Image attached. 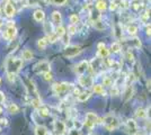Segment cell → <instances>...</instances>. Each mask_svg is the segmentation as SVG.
I'll use <instances>...</instances> for the list:
<instances>
[{"label":"cell","mask_w":151,"mask_h":135,"mask_svg":"<svg viewBox=\"0 0 151 135\" xmlns=\"http://www.w3.org/2000/svg\"><path fill=\"white\" fill-rule=\"evenodd\" d=\"M89 68V62L88 61H86V60H83V61H81V62H79L78 64L76 65V73H78V74H83L85 72H86V70Z\"/></svg>","instance_id":"obj_7"},{"label":"cell","mask_w":151,"mask_h":135,"mask_svg":"<svg viewBox=\"0 0 151 135\" xmlns=\"http://www.w3.org/2000/svg\"><path fill=\"white\" fill-rule=\"evenodd\" d=\"M79 84L82 86V87H90V86H93V79H91V77H89V76H83V74H81L79 77Z\"/></svg>","instance_id":"obj_10"},{"label":"cell","mask_w":151,"mask_h":135,"mask_svg":"<svg viewBox=\"0 0 151 135\" xmlns=\"http://www.w3.org/2000/svg\"><path fill=\"white\" fill-rule=\"evenodd\" d=\"M54 5H57V6H62V5H64L65 2H67V0H51Z\"/></svg>","instance_id":"obj_37"},{"label":"cell","mask_w":151,"mask_h":135,"mask_svg":"<svg viewBox=\"0 0 151 135\" xmlns=\"http://www.w3.org/2000/svg\"><path fill=\"white\" fill-rule=\"evenodd\" d=\"M35 71L37 73H45V72H50L51 71V65L47 61H40L37 64L35 65Z\"/></svg>","instance_id":"obj_5"},{"label":"cell","mask_w":151,"mask_h":135,"mask_svg":"<svg viewBox=\"0 0 151 135\" xmlns=\"http://www.w3.org/2000/svg\"><path fill=\"white\" fill-rule=\"evenodd\" d=\"M126 58H127V60H129L131 63H133V62H134V55H133L131 52H127V54H126Z\"/></svg>","instance_id":"obj_39"},{"label":"cell","mask_w":151,"mask_h":135,"mask_svg":"<svg viewBox=\"0 0 151 135\" xmlns=\"http://www.w3.org/2000/svg\"><path fill=\"white\" fill-rule=\"evenodd\" d=\"M127 129H129L130 133L132 135L137 134V124H135V122H134L133 119L127 121Z\"/></svg>","instance_id":"obj_18"},{"label":"cell","mask_w":151,"mask_h":135,"mask_svg":"<svg viewBox=\"0 0 151 135\" xmlns=\"http://www.w3.org/2000/svg\"><path fill=\"white\" fill-rule=\"evenodd\" d=\"M69 135H80V132H79V129H72V131H70Z\"/></svg>","instance_id":"obj_42"},{"label":"cell","mask_w":151,"mask_h":135,"mask_svg":"<svg viewBox=\"0 0 151 135\" xmlns=\"http://www.w3.org/2000/svg\"><path fill=\"white\" fill-rule=\"evenodd\" d=\"M80 53H81V47L80 46H78V45H69V46L65 47V50L63 52V55L65 58L71 59L79 55Z\"/></svg>","instance_id":"obj_3"},{"label":"cell","mask_w":151,"mask_h":135,"mask_svg":"<svg viewBox=\"0 0 151 135\" xmlns=\"http://www.w3.org/2000/svg\"><path fill=\"white\" fill-rule=\"evenodd\" d=\"M103 125L107 131H113V129H117L120 122H119V118L114 115H106L103 118Z\"/></svg>","instance_id":"obj_2"},{"label":"cell","mask_w":151,"mask_h":135,"mask_svg":"<svg viewBox=\"0 0 151 135\" xmlns=\"http://www.w3.org/2000/svg\"><path fill=\"white\" fill-rule=\"evenodd\" d=\"M94 27L95 29H97V31H103L104 28H105V25H104V23L101 21V20H95L94 21Z\"/></svg>","instance_id":"obj_30"},{"label":"cell","mask_w":151,"mask_h":135,"mask_svg":"<svg viewBox=\"0 0 151 135\" xmlns=\"http://www.w3.org/2000/svg\"><path fill=\"white\" fill-rule=\"evenodd\" d=\"M49 44V41H47V37H42L37 41V47L40 51H43L46 49V46Z\"/></svg>","instance_id":"obj_15"},{"label":"cell","mask_w":151,"mask_h":135,"mask_svg":"<svg viewBox=\"0 0 151 135\" xmlns=\"http://www.w3.org/2000/svg\"><path fill=\"white\" fill-rule=\"evenodd\" d=\"M135 116L139 117V118H145V117H147V113H145V108H142V107L138 108V109L135 110Z\"/></svg>","instance_id":"obj_28"},{"label":"cell","mask_w":151,"mask_h":135,"mask_svg":"<svg viewBox=\"0 0 151 135\" xmlns=\"http://www.w3.org/2000/svg\"><path fill=\"white\" fill-rule=\"evenodd\" d=\"M129 0H121V7L123 8V9H126V8H129Z\"/></svg>","instance_id":"obj_38"},{"label":"cell","mask_w":151,"mask_h":135,"mask_svg":"<svg viewBox=\"0 0 151 135\" xmlns=\"http://www.w3.org/2000/svg\"><path fill=\"white\" fill-rule=\"evenodd\" d=\"M134 135H141V134H139V133H137V134H134Z\"/></svg>","instance_id":"obj_49"},{"label":"cell","mask_w":151,"mask_h":135,"mask_svg":"<svg viewBox=\"0 0 151 135\" xmlns=\"http://www.w3.org/2000/svg\"><path fill=\"white\" fill-rule=\"evenodd\" d=\"M4 101H5V95H4V92L0 91V104H2Z\"/></svg>","instance_id":"obj_44"},{"label":"cell","mask_w":151,"mask_h":135,"mask_svg":"<svg viewBox=\"0 0 151 135\" xmlns=\"http://www.w3.org/2000/svg\"><path fill=\"white\" fill-rule=\"evenodd\" d=\"M133 92H134L133 87H132V86H129V87L125 89V91H124V99H125V100L131 99V97L133 96Z\"/></svg>","instance_id":"obj_19"},{"label":"cell","mask_w":151,"mask_h":135,"mask_svg":"<svg viewBox=\"0 0 151 135\" xmlns=\"http://www.w3.org/2000/svg\"><path fill=\"white\" fill-rule=\"evenodd\" d=\"M1 113H2V108H0V114H1Z\"/></svg>","instance_id":"obj_48"},{"label":"cell","mask_w":151,"mask_h":135,"mask_svg":"<svg viewBox=\"0 0 151 135\" xmlns=\"http://www.w3.org/2000/svg\"><path fill=\"white\" fill-rule=\"evenodd\" d=\"M98 55L101 56V58H107L108 55H109V50H107L106 47L104 46V47H101L98 50Z\"/></svg>","instance_id":"obj_27"},{"label":"cell","mask_w":151,"mask_h":135,"mask_svg":"<svg viewBox=\"0 0 151 135\" xmlns=\"http://www.w3.org/2000/svg\"><path fill=\"white\" fill-rule=\"evenodd\" d=\"M22 56H23V59L26 60V61H29V60L33 59V52H32L31 50H28V49H26L25 51L23 52Z\"/></svg>","instance_id":"obj_23"},{"label":"cell","mask_w":151,"mask_h":135,"mask_svg":"<svg viewBox=\"0 0 151 135\" xmlns=\"http://www.w3.org/2000/svg\"><path fill=\"white\" fill-rule=\"evenodd\" d=\"M133 43L135 44V46H137V47H140V46H141V42H140V39H139L138 37H134V39H133Z\"/></svg>","instance_id":"obj_41"},{"label":"cell","mask_w":151,"mask_h":135,"mask_svg":"<svg viewBox=\"0 0 151 135\" xmlns=\"http://www.w3.org/2000/svg\"><path fill=\"white\" fill-rule=\"evenodd\" d=\"M96 8H97V10H99V11H105L107 8L106 2H105L104 0H98V1L96 2Z\"/></svg>","instance_id":"obj_20"},{"label":"cell","mask_w":151,"mask_h":135,"mask_svg":"<svg viewBox=\"0 0 151 135\" xmlns=\"http://www.w3.org/2000/svg\"><path fill=\"white\" fill-rule=\"evenodd\" d=\"M69 19H70V23H71L70 25H76V26H77V24L79 23V16H78L77 14H72V15L70 16Z\"/></svg>","instance_id":"obj_32"},{"label":"cell","mask_w":151,"mask_h":135,"mask_svg":"<svg viewBox=\"0 0 151 135\" xmlns=\"http://www.w3.org/2000/svg\"><path fill=\"white\" fill-rule=\"evenodd\" d=\"M55 35H57L59 39H61L63 35H65V28L63 27L62 25L58 26L57 27V31H55V33H54Z\"/></svg>","instance_id":"obj_22"},{"label":"cell","mask_w":151,"mask_h":135,"mask_svg":"<svg viewBox=\"0 0 151 135\" xmlns=\"http://www.w3.org/2000/svg\"><path fill=\"white\" fill-rule=\"evenodd\" d=\"M43 79H44L45 81H51L53 79V77H52L51 72H45V73H43Z\"/></svg>","instance_id":"obj_35"},{"label":"cell","mask_w":151,"mask_h":135,"mask_svg":"<svg viewBox=\"0 0 151 135\" xmlns=\"http://www.w3.org/2000/svg\"><path fill=\"white\" fill-rule=\"evenodd\" d=\"M5 14H6L7 17H14V15H15V7H14L13 4H10V2H7L6 5H5Z\"/></svg>","instance_id":"obj_12"},{"label":"cell","mask_w":151,"mask_h":135,"mask_svg":"<svg viewBox=\"0 0 151 135\" xmlns=\"http://www.w3.org/2000/svg\"><path fill=\"white\" fill-rule=\"evenodd\" d=\"M35 135H49V132L45 126L43 125H38L35 127Z\"/></svg>","instance_id":"obj_17"},{"label":"cell","mask_w":151,"mask_h":135,"mask_svg":"<svg viewBox=\"0 0 151 135\" xmlns=\"http://www.w3.org/2000/svg\"><path fill=\"white\" fill-rule=\"evenodd\" d=\"M52 21L54 24H57L58 26L61 25V23H62V16H61V14L59 13L58 10H54L52 13Z\"/></svg>","instance_id":"obj_14"},{"label":"cell","mask_w":151,"mask_h":135,"mask_svg":"<svg viewBox=\"0 0 151 135\" xmlns=\"http://www.w3.org/2000/svg\"><path fill=\"white\" fill-rule=\"evenodd\" d=\"M38 114H40L41 117H47V116L50 115V111H49V109H47L46 107L41 106V107L38 108Z\"/></svg>","instance_id":"obj_24"},{"label":"cell","mask_w":151,"mask_h":135,"mask_svg":"<svg viewBox=\"0 0 151 135\" xmlns=\"http://www.w3.org/2000/svg\"><path fill=\"white\" fill-rule=\"evenodd\" d=\"M70 88L69 84H65V82H62V84H53V90L55 94H62L64 91Z\"/></svg>","instance_id":"obj_9"},{"label":"cell","mask_w":151,"mask_h":135,"mask_svg":"<svg viewBox=\"0 0 151 135\" xmlns=\"http://www.w3.org/2000/svg\"><path fill=\"white\" fill-rule=\"evenodd\" d=\"M93 90H94L96 94H98V95H103V96H105V91H104V88H103V86H101V84H95Z\"/></svg>","instance_id":"obj_25"},{"label":"cell","mask_w":151,"mask_h":135,"mask_svg":"<svg viewBox=\"0 0 151 135\" xmlns=\"http://www.w3.org/2000/svg\"><path fill=\"white\" fill-rule=\"evenodd\" d=\"M147 87H148V89L150 90V79L147 80Z\"/></svg>","instance_id":"obj_46"},{"label":"cell","mask_w":151,"mask_h":135,"mask_svg":"<svg viewBox=\"0 0 151 135\" xmlns=\"http://www.w3.org/2000/svg\"><path fill=\"white\" fill-rule=\"evenodd\" d=\"M58 39H59V37H58L55 34H52L50 36H47V41H49L50 43H54V42H57Z\"/></svg>","instance_id":"obj_34"},{"label":"cell","mask_w":151,"mask_h":135,"mask_svg":"<svg viewBox=\"0 0 151 135\" xmlns=\"http://www.w3.org/2000/svg\"><path fill=\"white\" fill-rule=\"evenodd\" d=\"M99 123V117L96 115L95 113H88L86 115V121H85V125L89 127V129H93L96 124Z\"/></svg>","instance_id":"obj_4"},{"label":"cell","mask_w":151,"mask_h":135,"mask_svg":"<svg viewBox=\"0 0 151 135\" xmlns=\"http://www.w3.org/2000/svg\"><path fill=\"white\" fill-rule=\"evenodd\" d=\"M16 35H17V29H16L15 26H8L7 29L4 32V34H2L4 39H7V41H12V39H14V37H15Z\"/></svg>","instance_id":"obj_6"},{"label":"cell","mask_w":151,"mask_h":135,"mask_svg":"<svg viewBox=\"0 0 151 135\" xmlns=\"http://www.w3.org/2000/svg\"><path fill=\"white\" fill-rule=\"evenodd\" d=\"M126 31H127V33L130 34V35H132V36H134L137 33H138V27L135 25H129L127 26V28H126Z\"/></svg>","instance_id":"obj_26"},{"label":"cell","mask_w":151,"mask_h":135,"mask_svg":"<svg viewBox=\"0 0 151 135\" xmlns=\"http://www.w3.org/2000/svg\"><path fill=\"white\" fill-rule=\"evenodd\" d=\"M8 111H9L10 114H17L19 111V107L16 104H10V105L8 106Z\"/></svg>","instance_id":"obj_29"},{"label":"cell","mask_w":151,"mask_h":135,"mask_svg":"<svg viewBox=\"0 0 151 135\" xmlns=\"http://www.w3.org/2000/svg\"><path fill=\"white\" fill-rule=\"evenodd\" d=\"M0 82H1V79H0Z\"/></svg>","instance_id":"obj_50"},{"label":"cell","mask_w":151,"mask_h":135,"mask_svg":"<svg viewBox=\"0 0 151 135\" xmlns=\"http://www.w3.org/2000/svg\"><path fill=\"white\" fill-rule=\"evenodd\" d=\"M23 66V61L22 59L18 58H9L7 59L6 61V68L7 72L8 73H12V74H16Z\"/></svg>","instance_id":"obj_1"},{"label":"cell","mask_w":151,"mask_h":135,"mask_svg":"<svg viewBox=\"0 0 151 135\" xmlns=\"http://www.w3.org/2000/svg\"><path fill=\"white\" fill-rule=\"evenodd\" d=\"M1 26H2V20L0 19V27H1Z\"/></svg>","instance_id":"obj_47"},{"label":"cell","mask_w":151,"mask_h":135,"mask_svg":"<svg viewBox=\"0 0 151 135\" xmlns=\"http://www.w3.org/2000/svg\"><path fill=\"white\" fill-rule=\"evenodd\" d=\"M112 84H113V80L109 77L104 78V80H103V84H104V86H112Z\"/></svg>","instance_id":"obj_33"},{"label":"cell","mask_w":151,"mask_h":135,"mask_svg":"<svg viewBox=\"0 0 151 135\" xmlns=\"http://www.w3.org/2000/svg\"><path fill=\"white\" fill-rule=\"evenodd\" d=\"M91 96L90 95V92L89 91H83V92H80L78 97H77V99H78V101H80V103H83V101H86V100H88L89 97Z\"/></svg>","instance_id":"obj_16"},{"label":"cell","mask_w":151,"mask_h":135,"mask_svg":"<svg viewBox=\"0 0 151 135\" xmlns=\"http://www.w3.org/2000/svg\"><path fill=\"white\" fill-rule=\"evenodd\" d=\"M120 51H121L120 43H117V42H114L113 44L111 45V51H109V52H113V53H119Z\"/></svg>","instance_id":"obj_31"},{"label":"cell","mask_w":151,"mask_h":135,"mask_svg":"<svg viewBox=\"0 0 151 135\" xmlns=\"http://www.w3.org/2000/svg\"><path fill=\"white\" fill-rule=\"evenodd\" d=\"M54 131H55L57 135H63L65 133V131H67V126L61 121H57V122L54 123Z\"/></svg>","instance_id":"obj_8"},{"label":"cell","mask_w":151,"mask_h":135,"mask_svg":"<svg viewBox=\"0 0 151 135\" xmlns=\"http://www.w3.org/2000/svg\"><path fill=\"white\" fill-rule=\"evenodd\" d=\"M150 29H151V27H150V25H148L147 26V29H145V33H147V35H148V36H149V37H150Z\"/></svg>","instance_id":"obj_45"},{"label":"cell","mask_w":151,"mask_h":135,"mask_svg":"<svg viewBox=\"0 0 151 135\" xmlns=\"http://www.w3.org/2000/svg\"><path fill=\"white\" fill-rule=\"evenodd\" d=\"M26 88H27V91H28V94H29V95H33V96H34V98H38L36 87H35V84H34V82H33L32 80H27Z\"/></svg>","instance_id":"obj_11"},{"label":"cell","mask_w":151,"mask_h":135,"mask_svg":"<svg viewBox=\"0 0 151 135\" xmlns=\"http://www.w3.org/2000/svg\"><path fill=\"white\" fill-rule=\"evenodd\" d=\"M20 1H23V0H20Z\"/></svg>","instance_id":"obj_51"},{"label":"cell","mask_w":151,"mask_h":135,"mask_svg":"<svg viewBox=\"0 0 151 135\" xmlns=\"http://www.w3.org/2000/svg\"><path fill=\"white\" fill-rule=\"evenodd\" d=\"M111 95H112V96H117V95H119V89H117L116 87H113L112 90H111Z\"/></svg>","instance_id":"obj_40"},{"label":"cell","mask_w":151,"mask_h":135,"mask_svg":"<svg viewBox=\"0 0 151 135\" xmlns=\"http://www.w3.org/2000/svg\"><path fill=\"white\" fill-rule=\"evenodd\" d=\"M33 16H34V19L36 20V21H38V23H42V21L45 19V13L42 10V9L35 10Z\"/></svg>","instance_id":"obj_13"},{"label":"cell","mask_w":151,"mask_h":135,"mask_svg":"<svg viewBox=\"0 0 151 135\" xmlns=\"http://www.w3.org/2000/svg\"><path fill=\"white\" fill-rule=\"evenodd\" d=\"M116 7H117L116 2L112 1V2H111V6H109V9H111V10H115V9H116Z\"/></svg>","instance_id":"obj_43"},{"label":"cell","mask_w":151,"mask_h":135,"mask_svg":"<svg viewBox=\"0 0 151 135\" xmlns=\"http://www.w3.org/2000/svg\"><path fill=\"white\" fill-rule=\"evenodd\" d=\"M44 32L47 36H50V35H52V34H54V32H53V26H52V24H51L50 21L44 24Z\"/></svg>","instance_id":"obj_21"},{"label":"cell","mask_w":151,"mask_h":135,"mask_svg":"<svg viewBox=\"0 0 151 135\" xmlns=\"http://www.w3.org/2000/svg\"><path fill=\"white\" fill-rule=\"evenodd\" d=\"M68 32H69V34H76L77 33V26L76 25H69V27H68Z\"/></svg>","instance_id":"obj_36"}]
</instances>
